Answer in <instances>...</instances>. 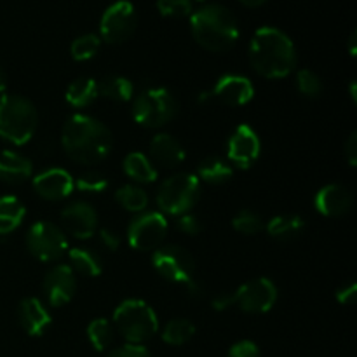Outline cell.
<instances>
[{
  "instance_id": "1",
  "label": "cell",
  "mask_w": 357,
  "mask_h": 357,
  "mask_svg": "<svg viewBox=\"0 0 357 357\" xmlns=\"http://www.w3.org/2000/svg\"><path fill=\"white\" fill-rule=\"evenodd\" d=\"M61 145L73 162L91 166L110 155L114 139L103 122L91 115L75 114L63 128Z\"/></svg>"
},
{
  "instance_id": "2",
  "label": "cell",
  "mask_w": 357,
  "mask_h": 357,
  "mask_svg": "<svg viewBox=\"0 0 357 357\" xmlns=\"http://www.w3.org/2000/svg\"><path fill=\"white\" fill-rule=\"evenodd\" d=\"M250 61L265 79H284L296 66L295 44L279 28L264 26L251 38Z\"/></svg>"
},
{
  "instance_id": "3",
  "label": "cell",
  "mask_w": 357,
  "mask_h": 357,
  "mask_svg": "<svg viewBox=\"0 0 357 357\" xmlns=\"http://www.w3.org/2000/svg\"><path fill=\"white\" fill-rule=\"evenodd\" d=\"M195 42L206 51L225 52L239 40V24L234 14L220 3H208L190 14Z\"/></svg>"
},
{
  "instance_id": "4",
  "label": "cell",
  "mask_w": 357,
  "mask_h": 357,
  "mask_svg": "<svg viewBox=\"0 0 357 357\" xmlns=\"http://www.w3.org/2000/svg\"><path fill=\"white\" fill-rule=\"evenodd\" d=\"M38 114L30 100L17 94L0 96V138L13 145H26L37 131Z\"/></svg>"
},
{
  "instance_id": "5",
  "label": "cell",
  "mask_w": 357,
  "mask_h": 357,
  "mask_svg": "<svg viewBox=\"0 0 357 357\" xmlns=\"http://www.w3.org/2000/svg\"><path fill=\"white\" fill-rule=\"evenodd\" d=\"M114 323L122 338L132 345H143L159 331L155 310L138 298L124 300L115 309Z\"/></svg>"
},
{
  "instance_id": "6",
  "label": "cell",
  "mask_w": 357,
  "mask_h": 357,
  "mask_svg": "<svg viewBox=\"0 0 357 357\" xmlns=\"http://www.w3.org/2000/svg\"><path fill=\"white\" fill-rule=\"evenodd\" d=\"M178 114V101L166 87H150L139 93L132 103V119L139 126L159 129Z\"/></svg>"
},
{
  "instance_id": "7",
  "label": "cell",
  "mask_w": 357,
  "mask_h": 357,
  "mask_svg": "<svg viewBox=\"0 0 357 357\" xmlns=\"http://www.w3.org/2000/svg\"><path fill=\"white\" fill-rule=\"evenodd\" d=\"M201 197V181L195 174L180 173L167 178L157 192V206L169 216H181L192 211Z\"/></svg>"
},
{
  "instance_id": "8",
  "label": "cell",
  "mask_w": 357,
  "mask_h": 357,
  "mask_svg": "<svg viewBox=\"0 0 357 357\" xmlns=\"http://www.w3.org/2000/svg\"><path fill=\"white\" fill-rule=\"evenodd\" d=\"M26 248L40 261H56L68 250L65 232L51 222H37L26 232Z\"/></svg>"
},
{
  "instance_id": "9",
  "label": "cell",
  "mask_w": 357,
  "mask_h": 357,
  "mask_svg": "<svg viewBox=\"0 0 357 357\" xmlns=\"http://www.w3.org/2000/svg\"><path fill=\"white\" fill-rule=\"evenodd\" d=\"M152 264L166 281L181 286L194 281V258L181 246H159L153 250Z\"/></svg>"
},
{
  "instance_id": "10",
  "label": "cell",
  "mask_w": 357,
  "mask_h": 357,
  "mask_svg": "<svg viewBox=\"0 0 357 357\" xmlns=\"http://www.w3.org/2000/svg\"><path fill=\"white\" fill-rule=\"evenodd\" d=\"M167 220L162 213H143L136 216L128 229V243L132 250H157L167 236Z\"/></svg>"
},
{
  "instance_id": "11",
  "label": "cell",
  "mask_w": 357,
  "mask_h": 357,
  "mask_svg": "<svg viewBox=\"0 0 357 357\" xmlns=\"http://www.w3.org/2000/svg\"><path fill=\"white\" fill-rule=\"evenodd\" d=\"M136 30V10L129 0H119L103 13L100 21L101 38L108 44L128 40Z\"/></svg>"
},
{
  "instance_id": "12",
  "label": "cell",
  "mask_w": 357,
  "mask_h": 357,
  "mask_svg": "<svg viewBox=\"0 0 357 357\" xmlns=\"http://www.w3.org/2000/svg\"><path fill=\"white\" fill-rule=\"evenodd\" d=\"M234 295V305L248 314H265L278 302V286L267 278H258L239 286Z\"/></svg>"
},
{
  "instance_id": "13",
  "label": "cell",
  "mask_w": 357,
  "mask_h": 357,
  "mask_svg": "<svg viewBox=\"0 0 357 357\" xmlns=\"http://www.w3.org/2000/svg\"><path fill=\"white\" fill-rule=\"evenodd\" d=\"M261 153L260 136L251 126L241 124L232 132L227 143V157L229 162L236 164L241 169H248L258 160Z\"/></svg>"
},
{
  "instance_id": "14",
  "label": "cell",
  "mask_w": 357,
  "mask_h": 357,
  "mask_svg": "<svg viewBox=\"0 0 357 357\" xmlns=\"http://www.w3.org/2000/svg\"><path fill=\"white\" fill-rule=\"evenodd\" d=\"M201 101H208L213 98L230 107H243L253 100L255 86L248 77L239 75V73H227L220 77L211 93L201 94Z\"/></svg>"
},
{
  "instance_id": "15",
  "label": "cell",
  "mask_w": 357,
  "mask_h": 357,
  "mask_svg": "<svg viewBox=\"0 0 357 357\" xmlns=\"http://www.w3.org/2000/svg\"><path fill=\"white\" fill-rule=\"evenodd\" d=\"M77 291L75 272L70 265H56L44 279V293L51 307H63L72 302Z\"/></svg>"
},
{
  "instance_id": "16",
  "label": "cell",
  "mask_w": 357,
  "mask_h": 357,
  "mask_svg": "<svg viewBox=\"0 0 357 357\" xmlns=\"http://www.w3.org/2000/svg\"><path fill=\"white\" fill-rule=\"evenodd\" d=\"M65 232L77 239H89L96 234L98 213L91 204L82 201L72 202L59 215Z\"/></svg>"
},
{
  "instance_id": "17",
  "label": "cell",
  "mask_w": 357,
  "mask_h": 357,
  "mask_svg": "<svg viewBox=\"0 0 357 357\" xmlns=\"http://www.w3.org/2000/svg\"><path fill=\"white\" fill-rule=\"evenodd\" d=\"M35 192L45 201H63L73 192V178L68 171L61 167H51V169L40 171L31 180Z\"/></svg>"
},
{
  "instance_id": "18",
  "label": "cell",
  "mask_w": 357,
  "mask_h": 357,
  "mask_svg": "<svg viewBox=\"0 0 357 357\" xmlns=\"http://www.w3.org/2000/svg\"><path fill=\"white\" fill-rule=\"evenodd\" d=\"M352 204H354V197H352L351 190L338 183L326 185L314 197L316 209L323 216H328V218H337V216L347 215L351 211Z\"/></svg>"
},
{
  "instance_id": "19",
  "label": "cell",
  "mask_w": 357,
  "mask_h": 357,
  "mask_svg": "<svg viewBox=\"0 0 357 357\" xmlns=\"http://www.w3.org/2000/svg\"><path fill=\"white\" fill-rule=\"evenodd\" d=\"M17 319L30 337H40L51 326V314L38 298H24L17 307Z\"/></svg>"
},
{
  "instance_id": "20",
  "label": "cell",
  "mask_w": 357,
  "mask_h": 357,
  "mask_svg": "<svg viewBox=\"0 0 357 357\" xmlns=\"http://www.w3.org/2000/svg\"><path fill=\"white\" fill-rule=\"evenodd\" d=\"M150 157L155 160L159 166L167 167V169H173L178 167L180 164H183L185 160V149L181 146V143L176 138H173L167 132H159L152 138L150 142Z\"/></svg>"
},
{
  "instance_id": "21",
  "label": "cell",
  "mask_w": 357,
  "mask_h": 357,
  "mask_svg": "<svg viewBox=\"0 0 357 357\" xmlns=\"http://www.w3.org/2000/svg\"><path fill=\"white\" fill-rule=\"evenodd\" d=\"M33 173V164L28 157L13 150L0 149V180L6 183H23Z\"/></svg>"
},
{
  "instance_id": "22",
  "label": "cell",
  "mask_w": 357,
  "mask_h": 357,
  "mask_svg": "<svg viewBox=\"0 0 357 357\" xmlns=\"http://www.w3.org/2000/svg\"><path fill=\"white\" fill-rule=\"evenodd\" d=\"M199 181H204L209 185H223L234 176V169L230 166L229 160L222 159V157H208L202 160L197 167Z\"/></svg>"
},
{
  "instance_id": "23",
  "label": "cell",
  "mask_w": 357,
  "mask_h": 357,
  "mask_svg": "<svg viewBox=\"0 0 357 357\" xmlns=\"http://www.w3.org/2000/svg\"><path fill=\"white\" fill-rule=\"evenodd\" d=\"M26 209L24 204L14 195L0 197V236L14 232L23 222Z\"/></svg>"
},
{
  "instance_id": "24",
  "label": "cell",
  "mask_w": 357,
  "mask_h": 357,
  "mask_svg": "<svg viewBox=\"0 0 357 357\" xmlns=\"http://www.w3.org/2000/svg\"><path fill=\"white\" fill-rule=\"evenodd\" d=\"M124 173L138 183H153L157 180L155 166L142 152H131L126 155Z\"/></svg>"
},
{
  "instance_id": "25",
  "label": "cell",
  "mask_w": 357,
  "mask_h": 357,
  "mask_svg": "<svg viewBox=\"0 0 357 357\" xmlns=\"http://www.w3.org/2000/svg\"><path fill=\"white\" fill-rule=\"evenodd\" d=\"M68 258L72 271H77L87 278H98L103 272V261L100 255L94 253L89 248H72L68 251Z\"/></svg>"
},
{
  "instance_id": "26",
  "label": "cell",
  "mask_w": 357,
  "mask_h": 357,
  "mask_svg": "<svg viewBox=\"0 0 357 357\" xmlns=\"http://www.w3.org/2000/svg\"><path fill=\"white\" fill-rule=\"evenodd\" d=\"M98 96H100L98 94V82L94 79H87V77L73 80L65 93L66 101L73 108L89 107L96 101Z\"/></svg>"
},
{
  "instance_id": "27",
  "label": "cell",
  "mask_w": 357,
  "mask_h": 357,
  "mask_svg": "<svg viewBox=\"0 0 357 357\" xmlns=\"http://www.w3.org/2000/svg\"><path fill=\"white\" fill-rule=\"evenodd\" d=\"M98 94L110 101H117V103H126V101L132 100L135 94V86L128 77L122 75H110L105 77L100 84H98Z\"/></svg>"
},
{
  "instance_id": "28",
  "label": "cell",
  "mask_w": 357,
  "mask_h": 357,
  "mask_svg": "<svg viewBox=\"0 0 357 357\" xmlns=\"http://www.w3.org/2000/svg\"><path fill=\"white\" fill-rule=\"evenodd\" d=\"M265 229H267V234L272 239L288 241L295 239V237H298L302 234V230L305 229V222H303L302 216L279 215L275 218H272Z\"/></svg>"
},
{
  "instance_id": "29",
  "label": "cell",
  "mask_w": 357,
  "mask_h": 357,
  "mask_svg": "<svg viewBox=\"0 0 357 357\" xmlns=\"http://www.w3.org/2000/svg\"><path fill=\"white\" fill-rule=\"evenodd\" d=\"M195 335V326L192 321L183 319V317H178V319H171L169 323L164 326L162 330V340L167 345H173V347H180L185 345L187 342H190Z\"/></svg>"
},
{
  "instance_id": "30",
  "label": "cell",
  "mask_w": 357,
  "mask_h": 357,
  "mask_svg": "<svg viewBox=\"0 0 357 357\" xmlns=\"http://www.w3.org/2000/svg\"><path fill=\"white\" fill-rule=\"evenodd\" d=\"M115 199L124 209L131 213H143L149 206V194L138 185H124L115 192Z\"/></svg>"
},
{
  "instance_id": "31",
  "label": "cell",
  "mask_w": 357,
  "mask_h": 357,
  "mask_svg": "<svg viewBox=\"0 0 357 357\" xmlns=\"http://www.w3.org/2000/svg\"><path fill=\"white\" fill-rule=\"evenodd\" d=\"M112 338H114V328L107 319L98 317V319L91 321L87 326V340L98 352L107 351L112 344Z\"/></svg>"
},
{
  "instance_id": "32",
  "label": "cell",
  "mask_w": 357,
  "mask_h": 357,
  "mask_svg": "<svg viewBox=\"0 0 357 357\" xmlns=\"http://www.w3.org/2000/svg\"><path fill=\"white\" fill-rule=\"evenodd\" d=\"M101 38L94 33H86L77 37L75 40L72 42V47H70V52H72V58L75 61H87V59L94 58L100 51Z\"/></svg>"
},
{
  "instance_id": "33",
  "label": "cell",
  "mask_w": 357,
  "mask_h": 357,
  "mask_svg": "<svg viewBox=\"0 0 357 357\" xmlns=\"http://www.w3.org/2000/svg\"><path fill=\"white\" fill-rule=\"evenodd\" d=\"M232 227L239 234H244V236H255V234L264 229V220L257 213L250 211V209H243V211L234 216Z\"/></svg>"
},
{
  "instance_id": "34",
  "label": "cell",
  "mask_w": 357,
  "mask_h": 357,
  "mask_svg": "<svg viewBox=\"0 0 357 357\" xmlns=\"http://www.w3.org/2000/svg\"><path fill=\"white\" fill-rule=\"evenodd\" d=\"M73 185L86 194H101L108 188V178L98 171H87V173L80 174L77 180H73Z\"/></svg>"
},
{
  "instance_id": "35",
  "label": "cell",
  "mask_w": 357,
  "mask_h": 357,
  "mask_svg": "<svg viewBox=\"0 0 357 357\" xmlns=\"http://www.w3.org/2000/svg\"><path fill=\"white\" fill-rule=\"evenodd\" d=\"M296 87L307 98H319L323 93V82L319 75H316L309 68H302L296 73Z\"/></svg>"
},
{
  "instance_id": "36",
  "label": "cell",
  "mask_w": 357,
  "mask_h": 357,
  "mask_svg": "<svg viewBox=\"0 0 357 357\" xmlns=\"http://www.w3.org/2000/svg\"><path fill=\"white\" fill-rule=\"evenodd\" d=\"M157 10L166 17H185L194 13L192 0H157Z\"/></svg>"
},
{
  "instance_id": "37",
  "label": "cell",
  "mask_w": 357,
  "mask_h": 357,
  "mask_svg": "<svg viewBox=\"0 0 357 357\" xmlns=\"http://www.w3.org/2000/svg\"><path fill=\"white\" fill-rule=\"evenodd\" d=\"M176 227L180 232L188 234V236H197V234L202 232V223L201 220L197 218L192 213H187V215L176 216Z\"/></svg>"
},
{
  "instance_id": "38",
  "label": "cell",
  "mask_w": 357,
  "mask_h": 357,
  "mask_svg": "<svg viewBox=\"0 0 357 357\" xmlns=\"http://www.w3.org/2000/svg\"><path fill=\"white\" fill-rule=\"evenodd\" d=\"M227 357H261L260 354V349L255 342L251 340H243V342H237L230 347L229 356Z\"/></svg>"
},
{
  "instance_id": "39",
  "label": "cell",
  "mask_w": 357,
  "mask_h": 357,
  "mask_svg": "<svg viewBox=\"0 0 357 357\" xmlns=\"http://www.w3.org/2000/svg\"><path fill=\"white\" fill-rule=\"evenodd\" d=\"M107 357H152V354L145 345L126 344L122 347L114 349Z\"/></svg>"
},
{
  "instance_id": "40",
  "label": "cell",
  "mask_w": 357,
  "mask_h": 357,
  "mask_svg": "<svg viewBox=\"0 0 357 357\" xmlns=\"http://www.w3.org/2000/svg\"><path fill=\"white\" fill-rule=\"evenodd\" d=\"M357 298V284L351 282L349 286H344L337 291V300L340 305H354Z\"/></svg>"
},
{
  "instance_id": "41",
  "label": "cell",
  "mask_w": 357,
  "mask_h": 357,
  "mask_svg": "<svg viewBox=\"0 0 357 357\" xmlns=\"http://www.w3.org/2000/svg\"><path fill=\"white\" fill-rule=\"evenodd\" d=\"M100 241L101 244L110 251L119 250V246H121V237H119L117 232H114V230L110 229L100 230Z\"/></svg>"
},
{
  "instance_id": "42",
  "label": "cell",
  "mask_w": 357,
  "mask_h": 357,
  "mask_svg": "<svg viewBox=\"0 0 357 357\" xmlns=\"http://www.w3.org/2000/svg\"><path fill=\"white\" fill-rule=\"evenodd\" d=\"M344 150H345V157H347L349 166L356 167L357 164V132L356 131L351 132L349 139L345 142Z\"/></svg>"
},
{
  "instance_id": "43",
  "label": "cell",
  "mask_w": 357,
  "mask_h": 357,
  "mask_svg": "<svg viewBox=\"0 0 357 357\" xmlns=\"http://www.w3.org/2000/svg\"><path fill=\"white\" fill-rule=\"evenodd\" d=\"M211 305L215 310H227L229 307L234 305V295L230 291L220 293L218 296H215V298H213Z\"/></svg>"
},
{
  "instance_id": "44",
  "label": "cell",
  "mask_w": 357,
  "mask_h": 357,
  "mask_svg": "<svg viewBox=\"0 0 357 357\" xmlns=\"http://www.w3.org/2000/svg\"><path fill=\"white\" fill-rule=\"evenodd\" d=\"M239 2L246 7H260V6H264L267 0H239Z\"/></svg>"
},
{
  "instance_id": "45",
  "label": "cell",
  "mask_w": 357,
  "mask_h": 357,
  "mask_svg": "<svg viewBox=\"0 0 357 357\" xmlns=\"http://www.w3.org/2000/svg\"><path fill=\"white\" fill-rule=\"evenodd\" d=\"M356 42H357V33L352 31L351 38H349V49H351V56H356Z\"/></svg>"
},
{
  "instance_id": "46",
  "label": "cell",
  "mask_w": 357,
  "mask_h": 357,
  "mask_svg": "<svg viewBox=\"0 0 357 357\" xmlns=\"http://www.w3.org/2000/svg\"><path fill=\"white\" fill-rule=\"evenodd\" d=\"M6 87H7L6 73H3V72H2V68H0V94H2L3 91H6Z\"/></svg>"
},
{
  "instance_id": "47",
  "label": "cell",
  "mask_w": 357,
  "mask_h": 357,
  "mask_svg": "<svg viewBox=\"0 0 357 357\" xmlns=\"http://www.w3.org/2000/svg\"><path fill=\"white\" fill-rule=\"evenodd\" d=\"M351 98H352V101H354V103H356L357 96H356V82H354V80H352V82H351Z\"/></svg>"
},
{
  "instance_id": "48",
  "label": "cell",
  "mask_w": 357,
  "mask_h": 357,
  "mask_svg": "<svg viewBox=\"0 0 357 357\" xmlns=\"http://www.w3.org/2000/svg\"><path fill=\"white\" fill-rule=\"evenodd\" d=\"M199 2H202V0H199Z\"/></svg>"
}]
</instances>
